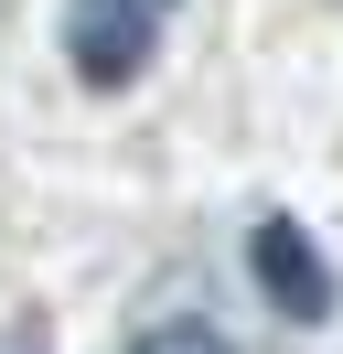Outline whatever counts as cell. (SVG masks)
<instances>
[{
  "mask_svg": "<svg viewBox=\"0 0 343 354\" xmlns=\"http://www.w3.org/2000/svg\"><path fill=\"white\" fill-rule=\"evenodd\" d=\"M172 11H183V0H64V65H75L86 86H129V75L150 65V44H161Z\"/></svg>",
  "mask_w": 343,
  "mask_h": 354,
  "instance_id": "cell-1",
  "label": "cell"
},
{
  "mask_svg": "<svg viewBox=\"0 0 343 354\" xmlns=\"http://www.w3.org/2000/svg\"><path fill=\"white\" fill-rule=\"evenodd\" d=\"M247 268H257L268 301H290V322H322V311H333V268L311 258V236H300L290 215H268V225L247 236Z\"/></svg>",
  "mask_w": 343,
  "mask_h": 354,
  "instance_id": "cell-2",
  "label": "cell"
},
{
  "mask_svg": "<svg viewBox=\"0 0 343 354\" xmlns=\"http://www.w3.org/2000/svg\"><path fill=\"white\" fill-rule=\"evenodd\" d=\"M129 354H236V344H225L214 322H150V333H140Z\"/></svg>",
  "mask_w": 343,
  "mask_h": 354,
  "instance_id": "cell-3",
  "label": "cell"
}]
</instances>
